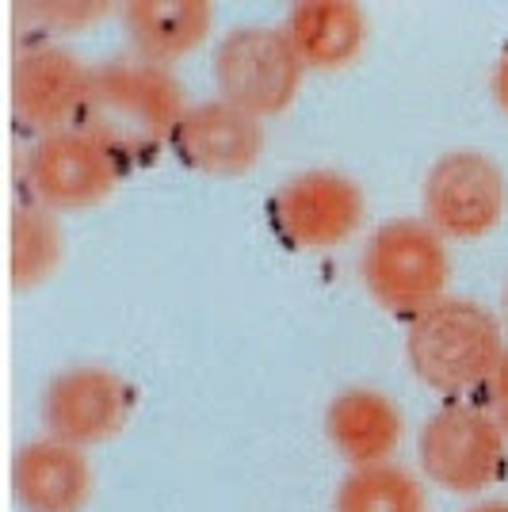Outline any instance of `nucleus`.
I'll list each match as a JSON object with an SVG mask.
<instances>
[{
	"instance_id": "1",
	"label": "nucleus",
	"mask_w": 508,
	"mask_h": 512,
	"mask_svg": "<svg viewBox=\"0 0 508 512\" xmlns=\"http://www.w3.org/2000/svg\"><path fill=\"white\" fill-rule=\"evenodd\" d=\"M188 96L165 65H153L138 54H119L104 65H92V92L81 127L127 161H149L161 146H172V134L188 115Z\"/></svg>"
},
{
	"instance_id": "2",
	"label": "nucleus",
	"mask_w": 508,
	"mask_h": 512,
	"mask_svg": "<svg viewBox=\"0 0 508 512\" xmlns=\"http://www.w3.org/2000/svg\"><path fill=\"white\" fill-rule=\"evenodd\" d=\"M505 352V321L474 299L447 295L405 325V360L413 375L447 398L493 383Z\"/></svg>"
},
{
	"instance_id": "3",
	"label": "nucleus",
	"mask_w": 508,
	"mask_h": 512,
	"mask_svg": "<svg viewBox=\"0 0 508 512\" xmlns=\"http://www.w3.org/2000/svg\"><path fill=\"white\" fill-rule=\"evenodd\" d=\"M360 279L386 314L405 321L417 318L421 310L447 299V241L424 218H390L363 245Z\"/></svg>"
},
{
	"instance_id": "4",
	"label": "nucleus",
	"mask_w": 508,
	"mask_h": 512,
	"mask_svg": "<svg viewBox=\"0 0 508 512\" xmlns=\"http://www.w3.org/2000/svg\"><path fill=\"white\" fill-rule=\"evenodd\" d=\"M211 73L218 85V100L241 107L256 119H272L298 100L306 65L298 62L283 27L249 23L218 43Z\"/></svg>"
},
{
	"instance_id": "5",
	"label": "nucleus",
	"mask_w": 508,
	"mask_h": 512,
	"mask_svg": "<svg viewBox=\"0 0 508 512\" xmlns=\"http://www.w3.org/2000/svg\"><path fill=\"white\" fill-rule=\"evenodd\" d=\"M417 459L432 486L470 497V493L489 490L505 474L508 436L486 409L447 402L424 421Z\"/></svg>"
},
{
	"instance_id": "6",
	"label": "nucleus",
	"mask_w": 508,
	"mask_h": 512,
	"mask_svg": "<svg viewBox=\"0 0 508 512\" xmlns=\"http://www.w3.org/2000/svg\"><path fill=\"white\" fill-rule=\"evenodd\" d=\"M367 214L363 188L337 169H306L279 184L268 199L276 237L295 253H325L352 241Z\"/></svg>"
},
{
	"instance_id": "7",
	"label": "nucleus",
	"mask_w": 508,
	"mask_h": 512,
	"mask_svg": "<svg viewBox=\"0 0 508 512\" xmlns=\"http://www.w3.org/2000/svg\"><path fill=\"white\" fill-rule=\"evenodd\" d=\"M127 176V161L92 130L69 127L35 138L27 153V192L54 214L100 207Z\"/></svg>"
},
{
	"instance_id": "8",
	"label": "nucleus",
	"mask_w": 508,
	"mask_h": 512,
	"mask_svg": "<svg viewBox=\"0 0 508 512\" xmlns=\"http://www.w3.org/2000/svg\"><path fill=\"white\" fill-rule=\"evenodd\" d=\"M424 222L444 241H482L508 211L505 169L478 150H451L432 161L421 184Z\"/></svg>"
},
{
	"instance_id": "9",
	"label": "nucleus",
	"mask_w": 508,
	"mask_h": 512,
	"mask_svg": "<svg viewBox=\"0 0 508 512\" xmlns=\"http://www.w3.org/2000/svg\"><path fill=\"white\" fill-rule=\"evenodd\" d=\"M134 386L104 363H77L54 375L43 390L46 436L96 448L115 440L134 417Z\"/></svg>"
},
{
	"instance_id": "10",
	"label": "nucleus",
	"mask_w": 508,
	"mask_h": 512,
	"mask_svg": "<svg viewBox=\"0 0 508 512\" xmlns=\"http://www.w3.org/2000/svg\"><path fill=\"white\" fill-rule=\"evenodd\" d=\"M92 92V65L54 43L23 46L12 58V115L35 138L81 127Z\"/></svg>"
},
{
	"instance_id": "11",
	"label": "nucleus",
	"mask_w": 508,
	"mask_h": 512,
	"mask_svg": "<svg viewBox=\"0 0 508 512\" xmlns=\"http://www.w3.org/2000/svg\"><path fill=\"white\" fill-rule=\"evenodd\" d=\"M172 153L203 176H245L264 153V119L226 100L191 104L172 134Z\"/></svg>"
},
{
	"instance_id": "12",
	"label": "nucleus",
	"mask_w": 508,
	"mask_h": 512,
	"mask_svg": "<svg viewBox=\"0 0 508 512\" xmlns=\"http://www.w3.org/2000/svg\"><path fill=\"white\" fill-rule=\"evenodd\" d=\"M12 493L23 512H85L96 493V467L85 448L43 436L16 451Z\"/></svg>"
},
{
	"instance_id": "13",
	"label": "nucleus",
	"mask_w": 508,
	"mask_h": 512,
	"mask_svg": "<svg viewBox=\"0 0 508 512\" xmlns=\"http://www.w3.org/2000/svg\"><path fill=\"white\" fill-rule=\"evenodd\" d=\"M325 436L348 467L390 463L402 448V406L375 386H348L325 406Z\"/></svg>"
},
{
	"instance_id": "14",
	"label": "nucleus",
	"mask_w": 508,
	"mask_h": 512,
	"mask_svg": "<svg viewBox=\"0 0 508 512\" xmlns=\"http://www.w3.org/2000/svg\"><path fill=\"white\" fill-rule=\"evenodd\" d=\"M283 31L306 69L337 73L363 54L371 39V20L356 0H302L291 4Z\"/></svg>"
},
{
	"instance_id": "15",
	"label": "nucleus",
	"mask_w": 508,
	"mask_h": 512,
	"mask_svg": "<svg viewBox=\"0 0 508 512\" xmlns=\"http://www.w3.org/2000/svg\"><path fill=\"white\" fill-rule=\"evenodd\" d=\"M119 20L130 39V54L165 65L195 54L214 27V4L207 0H130L119 4Z\"/></svg>"
},
{
	"instance_id": "16",
	"label": "nucleus",
	"mask_w": 508,
	"mask_h": 512,
	"mask_svg": "<svg viewBox=\"0 0 508 512\" xmlns=\"http://www.w3.org/2000/svg\"><path fill=\"white\" fill-rule=\"evenodd\" d=\"M65 234L62 214L43 207L39 199H23L12 211V287L35 291L62 268Z\"/></svg>"
},
{
	"instance_id": "17",
	"label": "nucleus",
	"mask_w": 508,
	"mask_h": 512,
	"mask_svg": "<svg viewBox=\"0 0 508 512\" xmlns=\"http://www.w3.org/2000/svg\"><path fill=\"white\" fill-rule=\"evenodd\" d=\"M333 512H428L421 478L398 463L352 467L333 497Z\"/></svg>"
},
{
	"instance_id": "18",
	"label": "nucleus",
	"mask_w": 508,
	"mask_h": 512,
	"mask_svg": "<svg viewBox=\"0 0 508 512\" xmlns=\"http://www.w3.org/2000/svg\"><path fill=\"white\" fill-rule=\"evenodd\" d=\"M31 20H39L46 31H81V27H96L107 12H119L111 4H92V0H39V4H20Z\"/></svg>"
},
{
	"instance_id": "19",
	"label": "nucleus",
	"mask_w": 508,
	"mask_h": 512,
	"mask_svg": "<svg viewBox=\"0 0 508 512\" xmlns=\"http://www.w3.org/2000/svg\"><path fill=\"white\" fill-rule=\"evenodd\" d=\"M489 413L497 417V425L505 428L508 436V352L505 360H501V367H497V375H493V383H489Z\"/></svg>"
},
{
	"instance_id": "20",
	"label": "nucleus",
	"mask_w": 508,
	"mask_h": 512,
	"mask_svg": "<svg viewBox=\"0 0 508 512\" xmlns=\"http://www.w3.org/2000/svg\"><path fill=\"white\" fill-rule=\"evenodd\" d=\"M489 92H493V104L508 115V46L501 50V58H497L493 73H489Z\"/></svg>"
},
{
	"instance_id": "21",
	"label": "nucleus",
	"mask_w": 508,
	"mask_h": 512,
	"mask_svg": "<svg viewBox=\"0 0 508 512\" xmlns=\"http://www.w3.org/2000/svg\"><path fill=\"white\" fill-rule=\"evenodd\" d=\"M466 512H508V501H482V505H474Z\"/></svg>"
},
{
	"instance_id": "22",
	"label": "nucleus",
	"mask_w": 508,
	"mask_h": 512,
	"mask_svg": "<svg viewBox=\"0 0 508 512\" xmlns=\"http://www.w3.org/2000/svg\"><path fill=\"white\" fill-rule=\"evenodd\" d=\"M501 306H505V325H508V279H505V291H501Z\"/></svg>"
}]
</instances>
